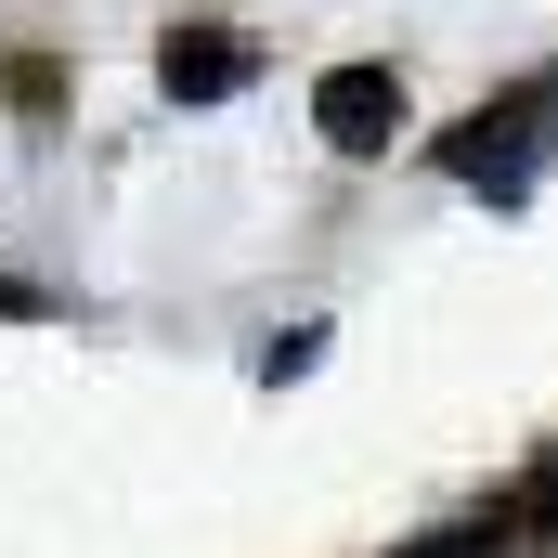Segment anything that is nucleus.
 <instances>
[{
  "label": "nucleus",
  "mask_w": 558,
  "mask_h": 558,
  "mask_svg": "<svg viewBox=\"0 0 558 558\" xmlns=\"http://www.w3.org/2000/svg\"><path fill=\"white\" fill-rule=\"evenodd\" d=\"M546 156H558V78H533V92H507V105H481V118L441 131V169L468 195H494V208H520L546 182Z\"/></svg>",
  "instance_id": "obj_1"
},
{
  "label": "nucleus",
  "mask_w": 558,
  "mask_h": 558,
  "mask_svg": "<svg viewBox=\"0 0 558 558\" xmlns=\"http://www.w3.org/2000/svg\"><path fill=\"white\" fill-rule=\"evenodd\" d=\"M312 131L338 143V156H390V143H403V78H390V65H338V78L312 92Z\"/></svg>",
  "instance_id": "obj_2"
},
{
  "label": "nucleus",
  "mask_w": 558,
  "mask_h": 558,
  "mask_svg": "<svg viewBox=\"0 0 558 558\" xmlns=\"http://www.w3.org/2000/svg\"><path fill=\"white\" fill-rule=\"evenodd\" d=\"M156 78H169L182 105H221V92H247V78H260V39H247V26H169Z\"/></svg>",
  "instance_id": "obj_3"
},
{
  "label": "nucleus",
  "mask_w": 558,
  "mask_h": 558,
  "mask_svg": "<svg viewBox=\"0 0 558 558\" xmlns=\"http://www.w3.org/2000/svg\"><path fill=\"white\" fill-rule=\"evenodd\" d=\"M520 546H533V533H520L507 507H468V520H441V533H416L403 558H520Z\"/></svg>",
  "instance_id": "obj_4"
},
{
  "label": "nucleus",
  "mask_w": 558,
  "mask_h": 558,
  "mask_svg": "<svg viewBox=\"0 0 558 558\" xmlns=\"http://www.w3.org/2000/svg\"><path fill=\"white\" fill-rule=\"evenodd\" d=\"M507 507H520V533H546V546H558V441L520 468V494H507Z\"/></svg>",
  "instance_id": "obj_5"
}]
</instances>
